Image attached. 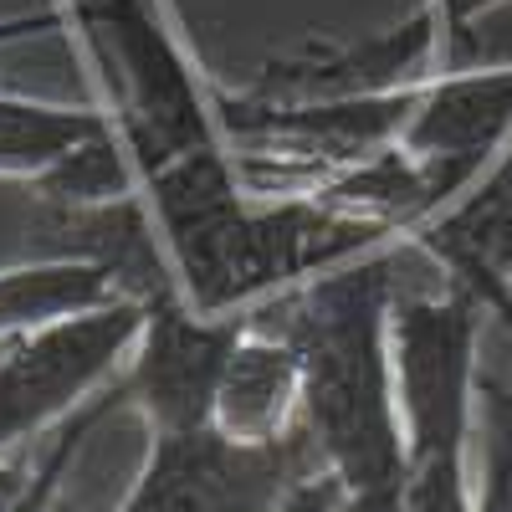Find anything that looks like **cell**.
I'll return each instance as SVG.
<instances>
[{
    "label": "cell",
    "mask_w": 512,
    "mask_h": 512,
    "mask_svg": "<svg viewBox=\"0 0 512 512\" xmlns=\"http://www.w3.org/2000/svg\"><path fill=\"white\" fill-rule=\"evenodd\" d=\"M297 425H303V369H297V354L282 333L246 318L226 384H221V400H216V431L246 446H267V441L292 436Z\"/></svg>",
    "instance_id": "obj_6"
},
{
    "label": "cell",
    "mask_w": 512,
    "mask_h": 512,
    "mask_svg": "<svg viewBox=\"0 0 512 512\" xmlns=\"http://www.w3.org/2000/svg\"><path fill=\"white\" fill-rule=\"evenodd\" d=\"M477 487L472 512H512V390L497 374H477Z\"/></svg>",
    "instance_id": "obj_9"
},
{
    "label": "cell",
    "mask_w": 512,
    "mask_h": 512,
    "mask_svg": "<svg viewBox=\"0 0 512 512\" xmlns=\"http://www.w3.org/2000/svg\"><path fill=\"white\" fill-rule=\"evenodd\" d=\"M31 477H36L31 461H0V512H21L26 507Z\"/></svg>",
    "instance_id": "obj_10"
},
{
    "label": "cell",
    "mask_w": 512,
    "mask_h": 512,
    "mask_svg": "<svg viewBox=\"0 0 512 512\" xmlns=\"http://www.w3.org/2000/svg\"><path fill=\"white\" fill-rule=\"evenodd\" d=\"M144 318L149 308L123 297L16 333L0 354V451L36 441L98 390H108V379H118L134 354Z\"/></svg>",
    "instance_id": "obj_3"
},
{
    "label": "cell",
    "mask_w": 512,
    "mask_h": 512,
    "mask_svg": "<svg viewBox=\"0 0 512 512\" xmlns=\"http://www.w3.org/2000/svg\"><path fill=\"white\" fill-rule=\"evenodd\" d=\"M123 303L118 282L93 262H16L0 267V338L31 333L88 308ZM134 303V297H128Z\"/></svg>",
    "instance_id": "obj_7"
},
{
    "label": "cell",
    "mask_w": 512,
    "mask_h": 512,
    "mask_svg": "<svg viewBox=\"0 0 512 512\" xmlns=\"http://www.w3.org/2000/svg\"><path fill=\"white\" fill-rule=\"evenodd\" d=\"M113 118L103 108L36 103L0 88V180H41L88 139H98Z\"/></svg>",
    "instance_id": "obj_8"
},
{
    "label": "cell",
    "mask_w": 512,
    "mask_h": 512,
    "mask_svg": "<svg viewBox=\"0 0 512 512\" xmlns=\"http://www.w3.org/2000/svg\"><path fill=\"white\" fill-rule=\"evenodd\" d=\"M405 241L512 328V144Z\"/></svg>",
    "instance_id": "obj_5"
},
{
    "label": "cell",
    "mask_w": 512,
    "mask_h": 512,
    "mask_svg": "<svg viewBox=\"0 0 512 512\" xmlns=\"http://www.w3.org/2000/svg\"><path fill=\"white\" fill-rule=\"evenodd\" d=\"M405 251V241H390L246 308L251 323L292 344L303 369V431L318 461L344 482V497L400 492L405 482V425L390 344L400 292L395 272Z\"/></svg>",
    "instance_id": "obj_1"
},
{
    "label": "cell",
    "mask_w": 512,
    "mask_h": 512,
    "mask_svg": "<svg viewBox=\"0 0 512 512\" xmlns=\"http://www.w3.org/2000/svg\"><path fill=\"white\" fill-rule=\"evenodd\" d=\"M180 292L200 313H246L267 297L400 241L318 195H251L221 144L190 149L139 180Z\"/></svg>",
    "instance_id": "obj_2"
},
{
    "label": "cell",
    "mask_w": 512,
    "mask_h": 512,
    "mask_svg": "<svg viewBox=\"0 0 512 512\" xmlns=\"http://www.w3.org/2000/svg\"><path fill=\"white\" fill-rule=\"evenodd\" d=\"M241 328V313H200L185 292L149 308L139 344L118 374L123 400L149 420V436H195L216 425Z\"/></svg>",
    "instance_id": "obj_4"
}]
</instances>
